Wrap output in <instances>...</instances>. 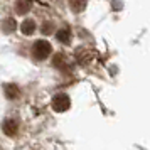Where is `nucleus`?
<instances>
[{"mask_svg": "<svg viewBox=\"0 0 150 150\" xmlns=\"http://www.w3.org/2000/svg\"><path fill=\"white\" fill-rule=\"evenodd\" d=\"M51 51H52L51 44L47 41H42V39L41 41H35L34 46H32V56H34V59H37V61H42V59L49 57Z\"/></svg>", "mask_w": 150, "mask_h": 150, "instance_id": "1", "label": "nucleus"}, {"mask_svg": "<svg viewBox=\"0 0 150 150\" xmlns=\"http://www.w3.org/2000/svg\"><path fill=\"white\" fill-rule=\"evenodd\" d=\"M69 106H71V100H69L68 95L61 93V95L54 96V100H52V108H54L56 111H66Z\"/></svg>", "mask_w": 150, "mask_h": 150, "instance_id": "2", "label": "nucleus"}, {"mask_svg": "<svg viewBox=\"0 0 150 150\" xmlns=\"http://www.w3.org/2000/svg\"><path fill=\"white\" fill-rule=\"evenodd\" d=\"M2 130H4L5 135L15 137L17 135V132H19V122H17L15 118H7L5 122L2 123Z\"/></svg>", "mask_w": 150, "mask_h": 150, "instance_id": "3", "label": "nucleus"}, {"mask_svg": "<svg viewBox=\"0 0 150 150\" xmlns=\"http://www.w3.org/2000/svg\"><path fill=\"white\" fill-rule=\"evenodd\" d=\"M56 37H57V41L62 42V44H69V42H71V30H69L68 27H62L56 32Z\"/></svg>", "mask_w": 150, "mask_h": 150, "instance_id": "4", "label": "nucleus"}, {"mask_svg": "<svg viewBox=\"0 0 150 150\" xmlns=\"http://www.w3.org/2000/svg\"><path fill=\"white\" fill-rule=\"evenodd\" d=\"M4 89H5V95H7V98H10V100L19 98V95H21V89H19V86H15V84H5V86H4Z\"/></svg>", "mask_w": 150, "mask_h": 150, "instance_id": "5", "label": "nucleus"}, {"mask_svg": "<svg viewBox=\"0 0 150 150\" xmlns=\"http://www.w3.org/2000/svg\"><path fill=\"white\" fill-rule=\"evenodd\" d=\"M30 0H17V4H15V8H17V12L19 14H27L29 10H30Z\"/></svg>", "mask_w": 150, "mask_h": 150, "instance_id": "6", "label": "nucleus"}, {"mask_svg": "<svg viewBox=\"0 0 150 150\" xmlns=\"http://www.w3.org/2000/svg\"><path fill=\"white\" fill-rule=\"evenodd\" d=\"M17 22H15V19H12V17H8V19H5V21L2 22V30L4 32H7V34H10V32H14L15 30V25Z\"/></svg>", "mask_w": 150, "mask_h": 150, "instance_id": "7", "label": "nucleus"}, {"mask_svg": "<svg viewBox=\"0 0 150 150\" xmlns=\"http://www.w3.org/2000/svg\"><path fill=\"white\" fill-rule=\"evenodd\" d=\"M52 64H54L56 68H59V69H66V66H68V59H66V56L64 54H56L54 59H52Z\"/></svg>", "mask_w": 150, "mask_h": 150, "instance_id": "8", "label": "nucleus"}, {"mask_svg": "<svg viewBox=\"0 0 150 150\" xmlns=\"http://www.w3.org/2000/svg\"><path fill=\"white\" fill-rule=\"evenodd\" d=\"M21 29H22V32H24L25 35H30L35 30V22L30 21V19H29V21H24L22 25H21Z\"/></svg>", "mask_w": 150, "mask_h": 150, "instance_id": "9", "label": "nucleus"}, {"mask_svg": "<svg viewBox=\"0 0 150 150\" xmlns=\"http://www.w3.org/2000/svg\"><path fill=\"white\" fill-rule=\"evenodd\" d=\"M69 5H71V8L76 14H79V12H83L86 8V0H69Z\"/></svg>", "mask_w": 150, "mask_h": 150, "instance_id": "10", "label": "nucleus"}, {"mask_svg": "<svg viewBox=\"0 0 150 150\" xmlns=\"http://www.w3.org/2000/svg\"><path fill=\"white\" fill-rule=\"evenodd\" d=\"M42 34H51V32H52V24H51V22H46V24H44V25H42Z\"/></svg>", "mask_w": 150, "mask_h": 150, "instance_id": "11", "label": "nucleus"}, {"mask_svg": "<svg viewBox=\"0 0 150 150\" xmlns=\"http://www.w3.org/2000/svg\"><path fill=\"white\" fill-rule=\"evenodd\" d=\"M0 150H4V147H0Z\"/></svg>", "mask_w": 150, "mask_h": 150, "instance_id": "12", "label": "nucleus"}]
</instances>
